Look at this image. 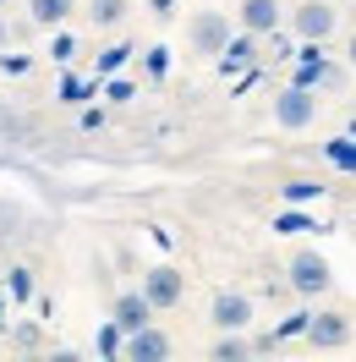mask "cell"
Wrapping results in <instances>:
<instances>
[{
    "label": "cell",
    "instance_id": "25",
    "mask_svg": "<svg viewBox=\"0 0 356 362\" xmlns=\"http://www.w3.org/2000/svg\"><path fill=\"white\" fill-rule=\"evenodd\" d=\"M345 61H351V66H356V33H351V49H345Z\"/></svg>",
    "mask_w": 356,
    "mask_h": 362
},
{
    "label": "cell",
    "instance_id": "23",
    "mask_svg": "<svg viewBox=\"0 0 356 362\" xmlns=\"http://www.w3.org/2000/svg\"><path fill=\"white\" fill-rule=\"evenodd\" d=\"M165 66H170V61H165V49H148V71H154V77H165Z\"/></svg>",
    "mask_w": 356,
    "mask_h": 362
},
{
    "label": "cell",
    "instance_id": "26",
    "mask_svg": "<svg viewBox=\"0 0 356 362\" xmlns=\"http://www.w3.org/2000/svg\"><path fill=\"white\" fill-rule=\"evenodd\" d=\"M0 313H6V302H0ZM0 324H6V318H0Z\"/></svg>",
    "mask_w": 356,
    "mask_h": 362
},
{
    "label": "cell",
    "instance_id": "24",
    "mask_svg": "<svg viewBox=\"0 0 356 362\" xmlns=\"http://www.w3.org/2000/svg\"><path fill=\"white\" fill-rule=\"evenodd\" d=\"M280 230H312V226L302 220V214H280Z\"/></svg>",
    "mask_w": 356,
    "mask_h": 362
},
{
    "label": "cell",
    "instance_id": "13",
    "mask_svg": "<svg viewBox=\"0 0 356 362\" xmlns=\"http://www.w3.org/2000/svg\"><path fill=\"white\" fill-rule=\"evenodd\" d=\"M88 17H93L99 28H110V23H121V17H126V0H93Z\"/></svg>",
    "mask_w": 356,
    "mask_h": 362
},
{
    "label": "cell",
    "instance_id": "6",
    "mask_svg": "<svg viewBox=\"0 0 356 362\" xmlns=\"http://www.w3.org/2000/svg\"><path fill=\"white\" fill-rule=\"evenodd\" d=\"M208 318H214L220 329H247V324H252V302H247L242 291H220L214 308H208Z\"/></svg>",
    "mask_w": 356,
    "mask_h": 362
},
{
    "label": "cell",
    "instance_id": "14",
    "mask_svg": "<svg viewBox=\"0 0 356 362\" xmlns=\"http://www.w3.org/2000/svg\"><path fill=\"white\" fill-rule=\"evenodd\" d=\"M99 351H105V357H121V351H126V329H121L115 318L99 329Z\"/></svg>",
    "mask_w": 356,
    "mask_h": 362
},
{
    "label": "cell",
    "instance_id": "3",
    "mask_svg": "<svg viewBox=\"0 0 356 362\" xmlns=\"http://www.w3.org/2000/svg\"><path fill=\"white\" fill-rule=\"evenodd\" d=\"M186 39H192L198 55H225V45H230V23H225L220 11H203V17H192Z\"/></svg>",
    "mask_w": 356,
    "mask_h": 362
},
{
    "label": "cell",
    "instance_id": "11",
    "mask_svg": "<svg viewBox=\"0 0 356 362\" xmlns=\"http://www.w3.org/2000/svg\"><path fill=\"white\" fill-rule=\"evenodd\" d=\"M28 11H33V23H39V28H61L71 11H77V0H33Z\"/></svg>",
    "mask_w": 356,
    "mask_h": 362
},
{
    "label": "cell",
    "instance_id": "17",
    "mask_svg": "<svg viewBox=\"0 0 356 362\" xmlns=\"http://www.w3.org/2000/svg\"><path fill=\"white\" fill-rule=\"evenodd\" d=\"M307 318H312V313H290L285 324H280V329H274V340H290V335H307Z\"/></svg>",
    "mask_w": 356,
    "mask_h": 362
},
{
    "label": "cell",
    "instance_id": "22",
    "mask_svg": "<svg viewBox=\"0 0 356 362\" xmlns=\"http://www.w3.org/2000/svg\"><path fill=\"white\" fill-rule=\"evenodd\" d=\"M0 71H28V55H0Z\"/></svg>",
    "mask_w": 356,
    "mask_h": 362
},
{
    "label": "cell",
    "instance_id": "18",
    "mask_svg": "<svg viewBox=\"0 0 356 362\" xmlns=\"http://www.w3.org/2000/svg\"><path fill=\"white\" fill-rule=\"evenodd\" d=\"M324 154H329L334 165H340V170H356V148H351V143H329Z\"/></svg>",
    "mask_w": 356,
    "mask_h": 362
},
{
    "label": "cell",
    "instance_id": "10",
    "mask_svg": "<svg viewBox=\"0 0 356 362\" xmlns=\"http://www.w3.org/2000/svg\"><path fill=\"white\" fill-rule=\"evenodd\" d=\"M242 28L247 33H274L280 28V0H242Z\"/></svg>",
    "mask_w": 356,
    "mask_h": 362
},
{
    "label": "cell",
    "instance_id": "7",
    "mask_svg": "<svg viewBox=\"0 0 356 362\" xmlns=\"http://www.w3.org/2000/svg\"><path fill=\"white\" fill-rule=\"evenodd\" d=\"M126 357H132V362H159V357H170V340L159 335L154 324H143V329L126 335Z\"/></svg>",
    "mask_w": 356,
    "mask_h": 362
},
{
    "label": "cell",
    "instance_id": "21",
    "mask_svg": "<svg viewBox=\"0 0 356 362\" xmlns=\"http://www.w3.org/2000/svg\"><path fill=\"white\" fill-rule=\"evenodd\" d=\"M49 55H55V61H61V66H66L71 55H77V39H71V33H61V39H55V49H49Z\"/></svg>",
    "mask_w": 356,
    "mask_h": 362
},
{
    "label": "cell",
    "instance_id": "19",
    "mask_svg": "<svg viewBox=\"0 0 356 362\" xmlns=\"http://www.w3.org/2000/svg\"><path fill=\"white\" fill-rule=\"evenodd\" d=\"M318 192H324L318 181H290V187H285V198H290V204H307V198H318Z\"/></svg>",
    "mask_w": 356,
    "mask_h": 362
},
{
    "label": "cell",
    "instance_id": "8",
    "mask_svg": "<svg viewBox=\"0 0 356 362\" xmlns=\"http://www.w3.org/2000/svg\"><path fill=\"white\" fill-rule=\"evenodd\" d=\"M110 318L126 329V335H132V329H143V324H154V302H148L143 291H126L121 302H115V313H110Z\"/></svg>",
    "mask_w": 356,
    "mask_h": 362
},
{
    "label": "cell",
    "instance_id": "20",
    "mask_svg": "<svg viewBox=\"0 0 356 362\" xmlns=\"http://www.w3.org/2000/svg\"><path fill=\"white\" fill-rule=\"evenodd\" d=\"M214 357H225V362H236V357H247V340H220V346H214Z\"/></svg>",
    "mask_w": 356,
    "mask_h": 362
},
{
    "label": "cell",
    "instance_id": "27",
    "mask_svg": "<svg viewBox=\"0 0 356 362\" xmlns=\"http://www.w3.org/2000/svg\"><path fill=\"white\" fill-rule=\"evenodd\" d=\"M351 137H356V121H351Z\"/></svg>",
    "mask_w": 356,
    "mask_h": 362
},
{
    "label": "cell",
    "instance_id": "5",
    "mask_svg": "<svg viewBox=\"0 0 356 362\" xmlns=\"http://www.w3.org/2000/svg\"><path fill=\"white\" fill-rule=\"evenodd\" d=\"M181 291H186V286H181V274L170 269V264L148 269V280H143V296H148L154 308H176V302H181Z\"/></svg>",
    "mask_w": 356,
    "mask_h": 362
},
{
    "label": "cell",
    "instance_id": "12",
    "mask_svg": "<svg viewBox=\"0 0 356 362\" xmlns=\"http://www.w3.org/2000/svg\"><path fill=\"white\" fill-rule=\"evenodd\" d=\"M252 55H258V33H247V28H242V39L225 45V66H247Z\"/></svg>",
    "mask_w": 356,
    "mask_h": 362
},
{
    "label": "cell",
    "instance_id": "2",
    "mask_svg": "<svg viewBox=\"0 0 356 362\" xmlns=\"http://www.w3.org/2000/svg\"><path fill=\"white\" fill-rule=\"evenodd\" d=\"M285 274H290V286H296V291H302V296H324V291H329V286H334L329 264H324L318 252H296Z\"/></svg>",
    "mask_w": 356,
    "mask_h": 362
},
{
    "label": "cell",
    "instance_id": "1",
    "mask_svg": "<svg viewBox=\"0 0 356 362\" xmlns=\"http://www.w3.org/2000/svg\"><path fill=\"white\" fill-rule=\"evenodd\" d=\"M312 115H318V105H312V88H302V83H290V88L274 99V121H280L285 132L312 127Z\"/></svg>",
    "mask_w": 356,
    "mask_h": 362
},
{
    "label": "cell",
    "instance_id": "15",
    "mask_svg": "<svg viewBox=\"0 0 356 362\" xmlns=\"http://www.w3.org/2000/svg\"><path fill=\"white\" fill-rule=\"evenodd\" d=\"M6 291L17 296V302H28V296H33V274H28V269H11V280H6Z\"/></svg>",
    "mask_w": 356,
    "mask_h": 362
},
{
    "label": "cell",
    "instance_id": "4",
    "mask_svg": "<svg viewBox=\"0 0 356 362\" xmlns=\"http://www.w3.org/2000/svg\"><path fill=\"white\" fill-rule=\"evenodd\" d=\"M334 23H340V11H329V0H302L296 6V33L312 39V45H324L334 33Z\"/></svg>",
    "mask_w": 356,
    "mask_h": 362
},
{
    "label": "cell",
    "instance_id": "16",
    "mask_svg": "<svg viewBox=\"0 0 356 362\" xmlns=\"http://www.w3.org/2000/svg\"><path fill=\"white\" fill-rule=\"evenodd\" d=\"M126 55H132V49H126V45L105 49V55H99V71H105V77H110V71H121V66H126Z\"/></svg>",
    "mask_w": 356,
    "mask_h": 362
},
{
    "label": "cell",
    "instance_id": "9",
    "mask_svg": "<svg viewBox=\"0 0 356 362\" xmlns=\"http://www.w3.org/2000/svg\"><path fill=\"white\" fill-rule=\"evenodd\" d=\"M307 340L312 346H345V340H351V324L340 313H312L307 318Z\"/></svg>",
    "mask_w": 356,
    "mask_h": 362
},
{
    "label": "cell",
    "instance_id": "28",
    "mask_svg": "<svg viewBox=\"0 0 356 362\" xmlns=\"http://www.w3.org/2000/svg\"><path fill=\"white\" fill-rule=\"evenodd\" d=\"M0 6H11V0H0Z\"/></svg>",
    "mask_w": 356,
    "mask_h": 362
}]
</instances>
